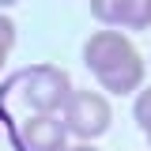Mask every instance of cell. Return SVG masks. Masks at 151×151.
<instances>
[{
    "label": "cell",
    "mask_w": 151,
    "mask_h": 151,
    "mask_svg": "<svg viewBox=\"0 0 151 151\" xmlns=\"http://www.w3.org/2000/svg\"><path fill=\"white\" fill-rule=\"evenodd\" d=\"M94 79H98L102 91H110V94H132V91H140V83H144V57L132 49V53H125L113 68H106Z\"/></svg>",
    "instance_id": "cell-5"
},
{
    "label": "cell",
    "mask_w": 151,
    "mask_h": 151,
    "mask_svg": "<svg viewBox=\"0 0 151 151\" xmlns=\"http://www.w3.org/2000/svg\"><path fill=\"white\" fill-rule=\"evenodd\" d=\"M68 129L57 113H27L12 125V147L15 151H64Z\"/></svg>",
    "instance_id": "cell-3"
},
{
    "label": "cell",
    "mask_w": 151,
    "mask_h": 151,
    "mask_svg": "<svg viewBox=\"0 0 151 151\" xmlns=\"http://www.w3.org/2000/svg\"><path fill=\"white\" fill-rule=\"evenodd\" d=\"M4 57H8V45H0V68H4Z\"/></svg>",
    "instance_id": "cell-11"
},
{
    "label": "cell",
    "mask_w": 151,
    "mask_h": 151,
    "mask_svg": "<svg viewBox=\"0 0 151 151\" xmlns=\"http://www.w3.org/2000/svg\"><path fill=\"white\" fill-rule=\"evenodd\" d=\"M91 15L102 23V27H117L121 19V0H91Z\"/></svg>",
    "instance_id": "cell-7"
},
{
    "label": "cell",
    "mask_w": 151,
    "mask_h": 151,
    "mask_svg": "<svg viewBox=\"0 0 151 151\" xmlns=\"http://www.w3.org/2000/svg\"><path fill=\"white\" fill-rule=\"evenodd\" d=\"M144 136H147V147H151V132H144Z\"/></svg>",
    "instance_id": "cell-13"
},
{
    "label": "cell",
    "mask_w": 151,
    "mask_h": 151,
    "mask_svg": "<svg viewBox=\"0 0 151 151\" xmlns=\"http://www.w3.org/2000/svg\"><path fill=\"white\" fill-rule=\"evenodd\" d=\"M12 4H15V0H0V8H12Z\"/></svg>",
    "instance_id": "cell-12"
},
{
    "label": "cell",
    "mask_w": 151,
    "mask_h": 151,
    "mask_svg": "<svg viewBox=\"0 0 151 151\" xmlns=\"http://www.w3.org/2000/svg\"><path fill=\"white\" fill-rule=\"evenodd\" d=\"M64 151H98V147H91V140H83V144H76V147H64Z\"/></svg>",
    "instance_id": "cell-10"
},
{
    "label": "cell",
    "mask_w": 151,
    "mask_h": 151,
    "mask_svg": "<svg viewBox=\"0 0 151 151\" xmlns=\"http://www.w3.org/2000/svg\"><path fill=\"white\" fill-rule=\"evenodd\" d=\"M121 30H147L151 27V0H121Z\"/></svg>",
    "instance_id": "cell-6"
},
{
    "label": "cell",
    "mask_w": 151,
    "mask_h": 151,
    "mask_svg": "<svg viewBox=\"0 0 151 151\" xmlns=\"http://www.w3.org/2000/svg\"><path fill=\"white\" fill-rule=\"evenodd\" d=\"M12 91L30 113H60L76 87L64 68L34 64V68H23L19 76H12Z\"/></svg>",
    "instance_id": "cell-1"
},
{
    "label": "cell",
    "mask_w": 151,
    "mask_h": 151,
    "mask_svg": "<svg viewBox=\"0 0 151 151\" xmlns=\"http://www.w3.org/2000/svg\"><path fill=\"white\" fill-rule=\"evenodd\" d=\"M0 45H8V49L15 45V23L4 15V12H0Z\"/></svg>",
    "instance_id": "cell-9"
},
{
    "label": "cell",
    "mask_w": 151,
    "mask_h": 151,
    "mask_svg": "<svg viewBox=\"0 0 151 151\" xmlns=\"http://www.w3.org/2000/svg\"><path fill=\"white\" fill-rule=\"evenodd\" d=\"M125 53H132V42L117 30H94L83 42V64L91 68V76H102L106 68H113Z\"/></svg>",
    "instance_id": "cell-4"
},
{
    "label": "cell",
    "mask_w": 151,
    "mask_h": 151,
    "mask_svg": "<svg viewBox=\"0 0 151 151\" xmlns=\"http://www.w3.org/2000/svg\"><path fill=\"white\" fill-rule=\"evenodd\" d=\"M132 117H136L140 132H151V87L136 94V102H132Z\"/></svg>",
    "instance_id": "cell-8"
},
{
    "label": "cell",
    "mask_w": 151,
    "mask_h": 151,
    "mask_svg": "<svg viewBox=\"0 0 151 151\" xmlns=\"http://www.w3.org/2000/svg\"><path fill=\"white\" fill-rule=\"evenodd\" d=\"M60 121H64L68 136L94 140V136H102L110 129L113 110L106 102V94H98V91H72L68 102H64V110H60Z\"/></svg>",
    "instance_id": "cell-2"
}]
</instances>
